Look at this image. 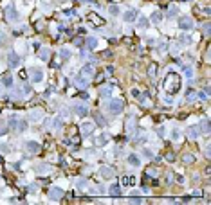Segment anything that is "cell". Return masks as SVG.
I'll return each instance as SVG.
<instances>
[{"mask_svg":"<svg viewBox=\"0 0 211 205\" xmlns=\"http://www.w3.org/2000/svg\"><path fill=\"white\" fill-rule=\"evenodd\" d=\"M0 151L6 153V151H11V148H9V146H6V142H0Z\"/></svg>","mask_w":211,"mask_h":205,"instance_id":"cell-45","label":"cell"},{"mask_svg":"<svg viewBox=\"0 0 211 205\" xmlns=\"http://www.w3.org/2000/svg\"><path fill=\"white\" fill-rule=\"evenodd\" d=\"M31 81L42 83L43 81V70L42 69H31Z\"/></svg>","mask_w":211,"mask_h":205,"instance_id":"cell-9","label":"cell"},{"mask_svg":"<svg viewBox=\"0 0 211 205\" xmlns=\"http://www.w3.org/2000/svg\"><path fill=\"white\" fill-rule=\"evenodd\" d=\"M94 121L99 124L101 128H103V126H106V119L103 117V115H101V113H96V115H94Z\"/></svg>","mask_w":211,"mask_h":205,"instance_id":"cell-31","label":"cell"},{"mask_svg":"<svg viewBox=\"0 0 211 205\" xmlns=\"http://www.w3.org/2000/svg\"><path fill=\"white\" fill-rule=\"evenodd\" d=\"M186 133H188V137H190V139H193V140H195V139H199V137H200V128H199V126H191V128H188V130H186Z\"/></svg>","mask_w":211,"mask_h":205,"instance_id":"cell-14","label":"cell"},{"mask_svg":"<svg viewBox=\"0 0 211 205\" xmlns=\"http://www.w3.org/2000/svg\"><path fill=\"white\" fill-rule=\"evenodd\" d=\"M191 36H188V34H180V38H179V43L180 45H184V47H186V45H191Z\"/></svg>","mask_w":211,"mask_h":205,"instance_id":"cell-28","label":"cell"},{"mask_svg":"<svg viewBox=\"0 0 211 205\" xmlns=\"http://www.w3.org/2000/svg\"><path fill=\"white\" fill-rule=\"evenodd\" d=\"M141 153L144 155V157H148V158H153V153H152V151H150V149H143V151H141Z\"/></svg>","mask_w":211,"mask_h":205,"instance_id":"cell-47","label":"cell"},{"mask_svg":"<svg viewBox=\"0 0 211 205\" xmlns=\"http://www.w3.org/2000/svg\"><path fill=\"white\" fill-rule=\"evenodd\" d=\"M157 135H159V137H164V135H166V133H164V128H162V126H159V128H157Z\"/></svg>","mask_w":211,"mask_h":205,"instance_id":"cell-49","label":"cell"},{"mask_svg":"<svg viewBox=\"0 0 211 205\" xmlns=\"http://www.w3.org/2000/svg\"><path fill=\"white\" fill-rule=\"evenodd\" d=\"M20 56H18V54H16V52H13L11 51L9 54H7V65H9L11 69H16V67H18V65H20Z\"/></svg>","mask_w":211,"mask_h":205,"instance_id":"cell-6","label":"cell"},{"mask_svg":"<svg viewBox=\"0 0 211 205\" xmlns=\"http://www.w3.org/2000/svg\"><path fill=\"white\" fill-rule=\"evenodd\" d=\"M148 25H150V20H148V18H141V20H139V29H148Z\"/></svg>","mask_w":211,"mask_h":205,"instance_id":"cell-38","label":"cell"},{"mask_svg":"<svg viewBox=\"0 0 211 205\" xmlns=\"http://www.w3.org/2000/svg\"><path fill=\"white\" fill-rule=\"evenodd\" d=\"M99 174H101L105 180H110V178L116 176V171H114V167H110V165H101V167H99Z\"/></svg>","mask_w":211,"mask_h":205,"instance_id":"cell-5","label":"cell"},{"mask_svg":"<svg viewBox=\"0 0 211 205\" xmlns=\"http://www.w3.org/2000/svg\"><path fill=\"white\" fill-rule=\"evenodd\" d=\"M177 15H179V7H177V6H170L166 16H168V18H173V16H177Z\"/></svg>","mask_w":211,"mask_h":205,"instance_id":"cell-30","label":"cell"},{"mask_svg":"<svg viewBox=\"0 0 211 205\" xmlns=\"http://www.w3.org/2000/svg\"><path fill=\"white\" fill-rule=\"evenodd\" d=\"M148 74H150L152 77H157V65H152L150 70H148Z\"/></svg>","mask_w":211,"mask_h":205,"instance_id":"cell-42","label":"cell"},{"mask_svg":"<svg viewBox=\"0 0 211 205\" xmlns=\"http://www.w3.org/2000/svg\"><path fill=\"white\" fill-rule=\"evenodd\" d=\"M74 112H76V115H80V117H85V115H88V106L83 104V102H78L74 106Z\"/></svg>","mask_w":211,"mask_h":205,"instance_id":"cell-12","label":"cell"},{"mask_svg":"<svg viewBox=\"0 0 211 205\" xmlns=\"http://www.w3.org/2000/svg\"><path fill=\"white\" fill-rule=\"evenodd\" d=\"M204 32H206V34H209V25H208V23L204 25Z\"/></svg>","mask_w":211,"mask_h":205,"instance_id":"cell-51","label":"cell"},{"mask_svg":"<svg viewBox=\"0 0 211 205\" xmlns=\"http://www.w3.org/2000/svg\"><path fill=\"white\" fill-rule=\"evenodd\" d=\"M16 123H18V121H16V117H15V115H11V117H9V126H11V130H16Z\"/></svg>","mask_w":211,"mask_h":205,"instance_id":"cell-41","label":"cell"},{"mask_svg":"<svg viewBox=\"0 0 211 205\" xmlns=\"http://www.w3.org/2000/svg\"><path fill=\"white\" fill-rule=\"evenodd\" d=\"M182 162H184V164H193V162H195V157H193V155H184V157H182Z\"/></svg>","mask_w":211,"mask_h":205,"instance_id":"cell-37","label":"cell"},{"mask_svg":"<svg viewBox=\"0 0 211 205\" xmlns=\"http://www.w3.org/2000/svg\"><path fill=\"white\" fill-rule=\"evenodd\" d=\"M123 108H125V102L123 99H112V97H108V102H106V110L112 113V115H117V113L123 112Z\"/></svg>","mask_w":211,"mask_h":205,"instance_id":"cell-2","label":"cell"},{"mask_svg":"<svg viewBox=\"0 0 211 205\" xmlns=\"http://www.w3.org/2000/svg\"><path fill=\"white\" fill-rule=\"evenodd\" d=\"M195 99H197V92H193V90H188V92H186V101H188V102H193Z\"/></svg>","mask_w":211,"mask_h":205,"instance_id":"cell-36","label":"cell"},{"mask_svg":"<svg viewBox=\"0 0 211 205\" xmlns=\"http://www.w3.org/2000/svg\"><path fill=\"white\" fill-rule=\"evenodd\" d=\"M173 157H175L173 153H168L166 155V160H168V162H173Z\"/></svg>","mask_w":211,"mask_h":205,"instance_id":"cell-50","label":"cell"},{"mask_svg":"<svg viewBox=\"0 0 211 205\" xmlns=\"http://www.w3.org/2000/svg\"><path fill=\"white\" fill-rule=\"evenodd\" d=\"M80 2H83V4H92V2H96V0H80Z\"/></svg>","mask_w":211,"mask_h":205,"instance_id":"cell-52","label":"cell"},{"mask_svg":"<svg viewBox=\"0 0 211 205\" xmlns=\"http://www.w3.org/2000/svg\"><path fill=\"white\" fill-rule=\"evenodd\" d=\"M2 86H4V88H11V86H13V76L6 74V76L2 77Z\"/></svg>","mask_w":211,"mask_h":205,"instance_id":"cell-23","label":"cell"},{"mask_svg":"<svg viewBox=\"0 0 211 205\" xmlns=\"http://www.w3.org/2000/svg\"><path fill=\"white\" fill-rule=\"evenodd\" d=\"M51 169H53L51 164H45V162H40V164L36 165V171H38L40 174H49V173H51Z\"/></svg>","mask_w":211,"mask_h":205,"instance_id":"cell-16","label":"cell"},{"mask_svg":"<svg viewBox=\"0 0 211 205\" xmlns=\"http://www.w3.org/2000/svg\"><path fill=\"white\" fill-rule=\"evenodd\" d=\"M80 130H81V135H83V137H90L92 132H94V124L92 123H81Z\"/></svg>","mask_w":211,"mask_h":205,"instance_id":"cell-10","label":"cell"},{"mask_svg":"<svg viewBox=\"0 0 211 205\" xmlns=\"http://www.w3.org/2000/svg\"><path fill=\"white\" fill-rule=\"evenodd\" d=\"M71 56H72V54H71V51H69L67 47H63V49L60 51V58H62L63 61H69V60H71Z\"/></svg>","mask_w":211,"mask_h":205,"instance_id":"cell-27","label":"cell"},{"mask_svg":"<svg viewBox=\"0 0 211 205\" xmlns=\"http://www.w3.org/2000/svg\"><path fill=\"white\" fill-rule=\"evenodd\" d=\"M143 202H144V200H143V198H139V196H136V198H132V200H130V203H143Z\"/></svg>","mask_w":211,"mask_h":205,"instance_id":"cell-44","label":"cell"},{"mask_svg":"<svg viewBox=\"0 0 211 205\" xmlns=\"http://www.w3.org/2000/svg\"><path fill=\"white\" fill-rule=\"evenodd\" d=\"M161 20H162V15H161L159 11H153V13L150 15V22H152V23H159Z\"/></svg>","mask_w":211,"mask_h":205,"instance_id":"cell-26","label":"cell"},{"mask_svg":"<svg viewBox=\"0 0 211 205\" xmlns=\"http://www.w3.org/2000/svg\"><path fill=\"white\" fill-rule=\"evenodd\" d=\"M76 187H78V191H85L87 189V180L85 178H78L76 180Z\"/></svg>","mask_w":211,"mask_h":205,"instance_id":"cell-33","label":"cell"},{"mask_svg":"<svg viewBox=\"0 0 211 205\" xmlns=\"http://www.w3.org/2000/svg\"><path fill=\"white\" fill-rule=\"evenodd\" d=\"M43 119V112L42 110H32L31 115H29V121H32V123H40Z\"/></svg>","mask_w":211,"mask_h":205,"instance_id":"cell-18","label":"cell"},{"mask_svg":"<svg viewBox=\"0 0 211 205\" xmlns=\"http://www.w3.org/2000/svg\"><path fill=\"white\" fill-rule=\"evenodd\" d=\"M182 72H184V76H186L188 79H193V69H191L190 65H184V67H182Z\"/></svg>","mask_w":211,"mask_h":205,"instance_id":"cell-32","label":"cell"},{"mask_svg":"<svg viewBox=\"0 0 211 205\" xmlns=\"http://www.w3.org/2000/svg\"><path fill=\"white\" fill-rule=\"evenodd\" d=\"M179 29H182L184 32H188L193 29V20L190 16H180L179 18Z\"/></svg>","mask_w":211,"mask_h":205,"instance_id":"cell-4","label":"cell"},{"mask_svg":"<svg viewBox=\"0 0 211 205\" xmlns=\"http://www.w3.org/2000/svg\"><path fill=\"white\" fill-rule=\"evenodd\" d=\"M0 95H2V90H0Z\"/></svg>","mask_w":211,"mask_h":205,"instance_id":"cell-53","label":"cell"},{"mask_svg":"<svg viewBox=\"0 0 211 205\" xmlns=\"http://www.w3.org/2000/svg\"><path fill=\"white\" fill-rule=\"evenodd\" d=\"M51 123H53V126L56 128V130H62V128H63V121H62V117H54Z\"/></svg>","mask_w":211,"mask_h":205,"instance_id":"cell-34","label":"cell"},{"mask_svg":"<svg viewBox=\"0 0 211 205\" xmlns=\"http://www.w3.org/2000/svg\"><path fill=\"white\" fill-rule=\"evenodd\" d=\"M25 151H29V153H38L40 151V142H36V140H27L25 142Z\"/></svg>","mask_w":211,"mask_h":205,"instance_id":"cell-11","label":"cell"},{"mask_svg":"<svg viewBox=\"0 0 211 205\" xmlns=\"http://www.w3.org/2000/svg\"><path fill=\"white\" fill-rule=\"evenodd\" d=\"M81 74H83V76H87V77L94 76V63H85L83 69H81Z\"/></svg>","mask_w":211,"mask_h":205,"instance_id":"cell-17","label":"cell"},{"mask_svg":"<svg viewBox=\"0 0 211 205\" xmlns=\"http://www.w3.org/2000/svg\"><path fill=\"white\" fill-rule=\"evenodd\" d=\"M199 128L202 130L200 133H206V135H208V133H209V119H204V121H202V124L199 126Z\"/></svg>","mask_w":211,"mask_h":205,"instance_id":"cell-29","label":"cell"},{"mask_svg":"<svg viewBox=\"0 0 211 205\" xmlns=\"http://www.w3.org/2000/svg\"><path fill=\"white\" fill-rule=\"evenodd\" d=\"M121 16H123V20L128 22V23H130V22H136V20H137V11H136V9H127Z\"/></svg>","mask_w":211,"mask_h":205,"instance_id":"cell-8","label":"cell"},{"mask_svg":"<svg viewBox=\"0 0 211 205\" xmlns=\"http://www.w3.org/2000/svg\"><path fill=\"white\" fill-rule=\"evenodd\" d=\"M20 90H22V94H24V95H29V94H31V86H29V85H22Z\"/></svg>","mask_w":211,"mask_h":205,"instance_id":"cell-40","label":"cell"},{"mask_svg":"<svg viewBox=\"0 0 211 205\" xmlns=\"http://www.w3.org/2000/svg\"><path fill=\"white\" fill-rule=\"evenodd\" d=\"M74 45H76V47H81V45H83V40H81V38H74Z\"/></svg>","mask_w":211,"mask_h":205,"instance_id":"cell-48","label":"cell"},{"mask_svg":"<svg viewBox=\"0 0 211 205\" xmlns=\"http://www.w3.org/2000/svg\"><path fill=\"white\" fill-rule=\"evenodd\" d=\"M97 95H99V97H106V99H108V97H112V86L108 85V86L99 88V90H97Z\"/></svg>","mask_w":211,"mask_h":205,"instance_id":"cell-19","label":"cell"},{"mask_svg":"<svg viewBox=\"0 0 211 205\" xmlns=\"http://www.w3.org/2000/svg\"><path fill=\"white\" fill-rule=\"evenodd\" d=\"M38 58H40L42 61H49V58H51V51L45 49V47H42V49L38 51Z\"/></svg>","mask_w":211,"mask_h":205,"instance_id":"cell-20","label":"cell"},{"mask_svg":"<svg viewBox=\"0 0 211 205\" xmlns=\"http://www.w3.org/2000/svg\"><path fill=\"white\" fill-rule=\"evenodd\" d=\"M63 189H60V187H51L49 189V198L51 200H54V202H58V200H62L63 198Z\"/></svg>","mask_w":211,"mask_h":205,"instance_id":"cell-7","label":"cell"},{"mask_svg":"<svg viewBox=\"0 0 211 205\" xmlns=\"http://www.w3.org/2000/svg\"><path fill=\"white\" fill-rule=\"evenodd\" d=\"M74 83H76V86H78V88H83V90L88 86V79L83 77V74H78V76L74 77Z\"/></svg>","mask_w":211,"mask_h":205,"instance_id":"cell-13","label":"cell"},{"mask_svg":"<svg viewBox=\"0 0 211 205\" xmlns=\"http://www.w3.org/2000/svg\"><path fill=\"white\" fill-rule=\"evenodd\" d=\"M180 137H182L180 130H177V128H175V130H171V139H173V140H179Z\"/></svg>","mask_w":211,"mask_h":205,"instance_id":"cell-39","label":"cell"},{"mask_svg":"<svg viewBox=\"0 0 211 205\" xmlns=\"http://www.w3.org/2000/svg\"><path fill=\"white\" fill-rule=\"evenodd\" d=\"M108 13H110L112 16H119V15H121V7H119L117 4H110V6H108Z\"/></svg>","mask_w":211,"mask_h":205,"instance_id":"cell-24","label":"cell"},{"mask_svg":"<svg viewBox=\"0 0 211 205\" xmlns=\"http://www.w3.org/2000/svg\"><path fill=\"white\" fill-rule=\"evenodd\" d=\"M108 195H110V196H119V195H121V185H119V184H112V185H110V189H108Z\"/></svg>","mask_w":211,"mask_h":205,"instance_id":"cell-22","label":"cell"},{"mask_svg":"<svg viewBox=\"0 0 211 205\" xmlns=\"http://www.w3.org/2000/svg\"><path fill=\"white\" fill-rule=\"evenodd\" d=\"M108 140H110L108 133H101V135H97V139H96V144H97V146H105Z\"/></svg>","mask_w":211,"mask_h":205,"instance_id":"cell-21","label":"cell"},{"mask_svg":"<svg viewBox=\"0 0 211 205\" xmlns=\"http://www.w3.org/2000/svg\"><path fill=\"white\" fill-rule=\"evenodd\" d=\"M6 18L15 23V22L20 20V13L15 9V6H7V7H6Z\"/></svg>","mask_w":211,"mask_h":205,"instance_id":"cell-3","label":"cell"},{"mask_svg":"<svg viewBox=\"0 0 211 205\" xmlns=\"http://www.w3.org/2000/svg\"><path fill=\"white\" fill-rule=\"evenodd\" d=\"M197 97H200L202 101H208V94L206 92H197Z\"/></svg>","mask_w":211,"mask_h":205,"instance_id":"cell-46","label":"cell"},{"mask_svg":"<svg viewBox=\"0 0 211 205\" xmlns=\"http://www.w3.org/2000/svg\"><path fill=\"white\" fill-rule=\"evenodd\" d=\"M146 101H148V94L146 92H143L141 95H139V102H143V104H146Z\"/></svg>","mask_w":211,"mask_h":205,"instance_id":"cell-43","label":"cell"},{"mask_svg":"<svg viewBox=\"0 0 211 205\" xmlns=\"http://www.w3.org/2000/svg\"><path fill=\"white\" fill-rule=\"evenodd\" d=\"M127 162H128L130 165H134V167H139V165H141V158H139L136 153H130V155L127 157Z\"/></svg>","mask_w":211,"mask_h":205,"instance_id":"cell-15","label":"cell"},{"mask_svg":"<svg viewBox=\"0 0 211 205\" xmlns=\"http://www.w3.org/2000/svg\"><path fill=\"white\" fill-rule=\"evenodd\" d=\"M25 130H27V123H25L24 119H22V121H18V123H16V132H18V133H22V132H25Z\"/></svg>","mask_w":211,"mask_h":205,"instance_id":"cell-35","label":"cell"},{"mask_svg":"<svg viewBox=\"0 0 211 205\" xmlns=\"http://www.w3.org/2000/svg\"><path fill=\"white\" fill-rule=\"evenodd\" d=\"M96 47H97V40H96L94 36H88L87 38V49L88 51H94Z\"/></svg>","mask_w":211,"mask_h":205,"instance_id":"cell-25","label":"cell"},{"mask_svg":"<svg viewBox=\"0 0 211 205\" xmlns=\"http://www.w3.org/2000/svg\"><path fill=\"white\" fill-rule=\"evenodd\" d=\"M180 88V76L173 69H168V74L164 77V90L170 94H175Z\"/></svg>","mask_w":211,"mask_h":205,"instance_id":"cell-1","label":"cell"}]
</instances>
